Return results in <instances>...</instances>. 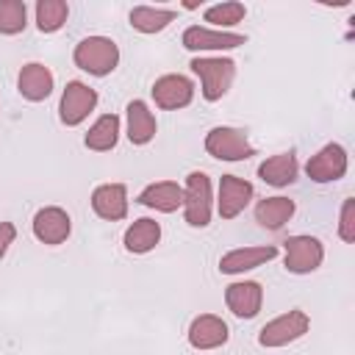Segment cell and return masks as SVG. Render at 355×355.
I'll return each instance as SVG.
<instances>
[{"mask_svg": "<svg viewBox=\"0 0 355 355\" xmlns=\"http://www.w3.org/2000/svg\"><path fill=\"white\" fill-rule=\"evenodd\" d=\"M227 338H230V330L225 319L216 313H200L189 324V344L194 349H216L227 344Z\"/></svg>", "mask_w": 355, "mask_h": 355, "instance_id": "obj_14", "label": "cell"}, {"mask_svg": "<svg viewBox=\"0 0 355 355\" xmlns=\"http://www.w3.org/2000/svg\"><path fill=\"white\" fill-rule=\"evenodd\" d=\"M244 14H247L244 3H239V0H227V3L208 6L202 17H205V22L216 25V31H222V28H233V25H239V22L244 19Z\"/></svg>", "mask_w": 355, "mask_h": 355, "instance_id": "obj_26", "label": "cell"}, {"mask_svg": "<svg viewBox=\"0 0 355 355\" xmlns=\"http://www.w3.org/2000/svg\"><path fill=\"white\" fill-rule=\"evenodd\" d=\"M69 233H72V219H69V214L64 208L44 205V208L36 211V216H33V236L42 244H50V247L64 244L69 239Z\"/></svg>", "mask_w": 355, "mask_h": 355, "instance_id": "obj_12", "label": "cell"}, {"mask_svg": "<svg viewBox=\"0 0 355 355\" xmlns=\"http://www.w3.org/2000/svg\"><path fill=\"white\" fill-rule=\"evenodd\" d=\"M53 86H55V78H53V72H50L44 64L31 61V64H25V67L19 69L17 89H19V94H22L25 100L42 103V100H47V97L53 94Z\"/></svg>", "mask_w": 355, "mask_h": 355, "instance_id": "obj_17", "label": "cell"}, {"mask_svg": "<svg viewBox=\"0 0 355 355\" xmlns=\"http://www.w3.org/2000/svg\"><path fill=\"white\" fill-rule=\"evenodd\" d=\"M347 166H349L347 150L341 144H324L316 155L308 158L305 175L313 183H333V180H341L347 175Z\"/></svg>", "mask_w": 355, "mask_h": 355, "instance_id": "obj_8", "label": "cell"}, {"mask_svg": "<svg viewBox=\"0 0 355 355\" xmlns=\"http://www.w3.org/2000/svg\"><path fill=\"white\" fill-rule=\"evenodd\" d=\"M189 67L200 78L202 97L208 103L222 100L227 94L233 78H236V61L233 58H222V55H200V58H191Z\"/></svg>", "mask_w": 355, "mask_h": 355, "instance_id": "obj_2", "label": "cell"}, {"mask_svg": "<svg viewBox=\"0 0 355 355\" xmlns=\"http://www.w3.org/2000/svg\"><path fill=\"white\" fill-rule=\"evenodd\" d=\"M92 208L100 219L119 222L128 216V189L125 183H103L92 191Z\"/></svg>", "mask_w": 355, "mask_h": 355, "instance_id": "obj_16", "label": "cell"}, {"mask_svg": "<svg viewBox=\"0 0 355 355\" xmlns=\"http://www.w3.org/2000/svg\"><path fill=\"white\" fill-rule=\"evenodd\" d=\"M277 258V247L275 244H263V247H236L230 252H225L219 258V272L222 275H241L250 272L266 261Z\"/></svg>", "mask_w": 355, "mask_h": 355, "instance_id": "obj_15", "label": "cell"}, {"mask_svg": "<svg viewBox=\"0 0 355 355\" xmlns=\"http://www.w3.org/2000/svg\"><path fill=\"white\" fill-rule=\"evenodd\" d=\"M97 105V92L83 83V80H69L67 89L61 92V103H58V119L67 128L80 125Z\"/></svg>", "mask_w": 355, "mask_h": 355, "instance_id": "obj_7", "label": "cell"}, {"mask_svg": "<svg viewBox=\"0 0 355 355\" xmlns=\"http://www.w3.org/2000/svg\"><path fill=\"white\" fill-rule=\"evenodd\" d=\"M338 236L341 241L352 244L355 241V197H347L341 202V214H338Z\"/></svg>", "mask_w": 355, "mask_h": 355, "instance_id": "obj_28", "label": "cell"}, {"mask_svg": "<svg viewBox=\"0 0 355 355\" xmlns=\"http://www.w3.org/2000/svg\"><path fill=\"white\" fill-rule=\"evenodd\" d=\"M153 100L158 108L164 111H178V108H186L191 100H194V83L186 78V75H178V72H169V75H161L155 83H153Z\"/></svg>", "mask_w": 355, "mask_h": 355, "instance_id": "obj_10", "label": "cell"}, {"mask_svg": "<svg viewBox=\"0 0 355 355\" xmlns=\"http://www.w3.org/2000/svg\"><path fill=\"white\" fill-rule=\"evenodd\" d=\"M180 42L191 53H205V50H236V47L247 44V36L233 33V31H214V28H202V25H189L183 31Z\"/></svg>", "mask_w": 355, "mask_h": 355, "instance_id": "obj_9", "label": "cell"}, {"mask_svg": "<svg viewBox=\"0 0 355 355\" xmlns=\"http://www.w3.org/2000/svg\"><path fill=\"white\" fill-rule=\"evenodd\" d=\"M300 175V164H297V155L294 153H277V155H269L261 166H258V178L275 189H283V186H291Z\"/></svg>", "mask_w": 355, "mask_h": 355, "instance_id": "obj_20", "label": "cell"}, {"mask_svg": "<svg viewBox=\"0 0 355 355\" xmlns=\"http://www.w3.org/2000/svg\"><path fill=\"white\" fill-rule=\"evenodd\" d=\"M136 202L155 208L161 214H172L178 208H183V186H178L175 180H158L141 189V194L136 197Z\"/></svg>", "mask_w": 355, "mask_h": 355, "instance_id": "obj_18", "label": "cell"}, {"mask_svg": "<svg viewBox=\"0 0 355 355\" xmlns=\"http://www.w3.org/2000/svg\"><path fill=\"white\" fill-rule=\"evenodd\" d=\"M28 25V6L22 0H0V33L14 36Z\"/></svg>", "mask_w": 355, "mask_h": 355, "instance_id": "obj_27", "label": "cell"}, {"mask_svg": "<svg viewBox=\"0 0 355 355\" xmlns=\"http://www.w3.org/2000/svg\"><path fill=\"white\" fill-rule=\"evenodd\" d=\"M283 266L291 275H311L324 261V247L316 236H288L283 241Z\"/></svg>", "mask_w": 355, "mask_h": 355, "instance_id": "obj_6", "label": "cell"}, {"mask_svg": "<svg viewBox=\"0 0 355 355\" xmlns=\"http://www.w3.org/2000/svg\"><path fill=\"white\" fill-rule=\"evenodd\" d=\"M14 239H17V227L11 222H0V258L8 252V247L14 244Z\"/></svg>", "mask_w": 355, "mask_h": 355, "instance_id": "obj_29", "label": "cell"}, {"mask_svg": "<svg viewBox=\"0 0 355 355\" xmlns=\"http://www.w3.org/2000/svg\"><path fill=\"white\" fill-rule=\"evenodd\" d=\"M125 116H128V139H130V144L144 147V144H150L155 139V130H158L155 114L147 108L144 100H130L128 108H125Z\"/></svg>", "mask_w": 355, "mask_h": 355, "instance_id": "obj_19", "label": "cell"}, {"mask_svg": "<svg viewBox=\"0 0 355 355\" xmlns=\"http://www.w3.org/2000/svg\"><path fill=\"white\" fill-rule=\"evenodd\" d=\"M294 211H297L294 200H288V197H266V200H261L255 205V222L261 227H266V230H280L294 216Z\"/></svg>", "mask_w": 355, "mask_h": 355, "instance_id": "obj_22", "label": "cell"}, {"mask_svg": "<svg viewBox=\"0 0 355 355\" xmlns=\"http://www.w3.org/2000/svg\"><path fill=\"white\" fill-rule=\"evenodd\" d=\"M214 214L211 180L205 172H189L183 186V219L191 227H208Z\"/></svg>", "mask_w": 355, "mask_h": 355, "instance_id": "obj_3", "label": "cell"}, {"mask_svg": "<svg viewBox=\"0 0 355 355\" xmlns=\"http://www.w3.org/2000/svg\"><path fill=\"white\" fill-rule=\"evenodd\" d=\"M158 241H161V225H158L155 219H150V216L136 219V222L125 230V236H122L125 250L133 252V255H144V252L155 250Z\"/></svg>", "mask_w": 355, "mask_h": 355, "instance_id": "obj_21", "label": "cell"}, {"mask_svg": "<svg viewBox=\"0 0 355 355\" xmlns=\"http://www.w3.org/2000/svg\"><path fill=\"white\" fill-rule=\"evenodd\" d=\"M175 19L172 8H155V6H136L130 11V25L139 33H158Z\"/></svg>", "mask_w": 355, "mask_h": 355, "instance_id": "obj_24", "label": "cell"}, {"mask_svg": "<svg viewBox=\"0 0 355 355\" xmlns=\"http://www.w3.org/2000/svg\"><path fill=\"white\" fill-rule=\"evenodd\" d=\"M255 197V189L250 180L239 178V175H222L219 178V197H216V211L222 219H236L250 200Z\"/></svg>", "mask_w": 355, "mask_h": 355, "instance_id": "obj_11", "label": "cell"}, {"mask_svg": "<svg viewBox=\"0 0 355 355\" xmlns=\"http://www.w3.org/2000/svg\"><path fill=\"white\" fill-rule=\"evenodd\" d=\"M116 141H119V116L116 114H103L83 136V144L94 153H108L116 147Z\"/></svg>", "mask_w": 355, "mask_h": 355, "instance_id": "obj_23", "label": "cell"}, {"mask_svg": "<svg viewBox=\"0 0 355 355\" xmlns=\"http://www.w3.org/2000/svg\"><path fill=\"white\" fill-rule=\"evenodd\" d=\"M72 61H75L78 69H83L89 75H97V78H105L119 64V47L108 36H86L75 44Z\"/></svg>", "mask_w": 355, "mask_h": 355, "instance_id": "obj_1", "label": "cell"}, {"mask_svg": "<svg viewBox=\"0 0 355 355\" xmlns=\"http://www.w3.org/2000/svg\"><path fill=\"white\" fill-rule=\"evenodd\" d=\"M225 302H227V311L239 319H255L261 305H263V288L261 283L255 280H239V283H230L225 288Z\"/></svg>", "mask_w": 355, "mask_h": 355, "instance_id": "obj_13", "label": "cell"}, {"mask_svg": "<svg viewBox=\"0 0 355 355\" xmlns=\"http://www.w3.org/2000/svg\"><path fill=\"white\" fill-rule=\"evenodd\" d=\"M67 17H69V6L64 0H39L36 3V28L42 33L61 31Z\"/></svg>", "mask_w": 355, "mask_h": 355, "instance_id": "obj_25", "label": "cell"}, {"mask_svg": "<svg viewBox=\"0 0 355 355\" xmlns=\"http://www.w3.org/2000/svg\"><path fill=\"white\" fill-rule=\"evenodd\" d=\"M311 327V319L305 311L294 308V311H286L280 316H275L272 322H266L261 330H258V344L266 347V349H275V347H286L297 338H302Z\"/></svg>", "mask_w": 355, "mask_h": 355, "instance_id": "obj_5", "label": "cell"}, {"mask_svg": "<svg viewBox=\"0 0 355 355\" xmlns=\"http://www.w3.org/2000/svg\"><path fill=\"white\" fill-rule=\"evenodd\" d=\"M205 153L219 161H247L255 155V147L250 144V139L241 128L216 125L205 133Z\"/></svg>", "mask_w": 355, "mask_h": 355, "instance_id": "obj_4", "label": "cell"}]
</instances>
